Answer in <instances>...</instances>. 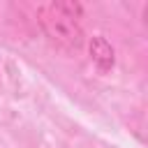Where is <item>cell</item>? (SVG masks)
I'll use <instances>...</instances> for the list:
<instances>
[{
  "label": "cell",
  "instance_id": "obj_1",
  "mask_svg": "<svg viewBox=\"0 0 148 148\" xmlns=\"http://www.w3.org/2000/svg\"><path fill=\"white\" fill-rule=\"evenodd\" d=\"M37 23L44 30V35L62 51H79L86 44V32H83L81 23L76 18L62 14L56 7V2L37 7Z\"/></svg>",
  "mask_w": 148,
  "mask_h": 148
},
{
  "label": "cell",
  "instance_id": "obj_2",
  "mask_svg": "<svg viewBox=\"0 0 148 148\" xmlns=\"http://www.w3.org/2000/svg\"><path fill=\"white\" fill-rule=\"evenodd\" d=\"M88 53H90V60L92 65L97 67L99 74H106L113 69L116 65V49L111 46V42L104 37V35H95L88 39Z\"/></svg>",
  "mask_w": 148,
  "mask_h": 148
}]
</instances>
